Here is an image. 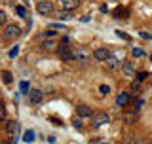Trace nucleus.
I'll list each match as a JSON object with an SVG mask.
<instances>
[{
    "mask_svg": "<svg viewBox=\"0 0 152 144\" xmlns=\"http://www.w3.org/2000/svg\"><path fill=\"white\" fill-rule=\"evenodd\" d=\"M57 55L63 61H74L76 59V51H72V47L69 46V42H63V44L57 47Z\"/></svg>",
    "mask_w": 152,
    "mask_h": 144,
    "instance_id": "nucleus-1",
    "label": "nucleus"
},
{
    "mask_svg": "<svg viewBox=\"0 0 152 144\" xmlns=\"http://www.w3.org/2000/svg\"><path fill=\"white\" fill-rule=\"evenodd\" d=\"M6 19H8V17H6V13H4L2 9H0V27H2V25H6Z\"/></svg>",
    "mask_w": 152,
    "mask_h": 144,
    "instance_id": "nucleus-25",
    "label": "nucleus"
},
{
    "mask_svg": "<svg viewBox=\"0 0 152 144\" xmlns=\"http://www.w3.org/2000/svg\"><path fill=\"white\" fill-rule=\"evenodd\" d=\"M70 15H72V12H66V9H59V12H57V17H59V19L70 17Z\"/></svg>",
    "mask_w": 152,
    "mask_h": 144,
    "instance_id": "nucleus-15",
    "label": "nucleus"
},
{
    "mask_svg": "<svg viewBox=\"0 0 152 144\" xmlns=\"http://www.w3.org/2000/svg\"><path fill=\"white\" fill-rule=\"evenodd\" d=\"M61 9H66V12H72L80 6V0H59Z\"/></svg>",
    "mask_w": 152,
    "mask_h": 144,
    "instance_id": "nucleus-8",
    "label": "nucleus"
},
{
    "mask_svg": "<svg viewBox=\"0 0 152 144\" xmlns=\"http://www.w3.org/2000/svg\"><path fill=\"white\" fill-rule=\"evenodd\" d=\"M137 118H139V112H137V110H131V112H126V114H124V121H126V123L137 121Z\"/></svg>",
    "mask_w": 152,
    "mask_h": 144,
    "instance_id": "nucleus-11",
    "label": "nucleus"
},
{
    "mask_svg": "<svg viewBox=\"0 0 152 144\" xmlns=\"http://www.w3.org/2000/svg\"><path fill=\"white\" fill-rule=\"evenodd\" d=\"M146 144H152V140H148V142H146Z\"/></svg>",
    "mask_w": 152,
    "mask_h": 144,
    "instance_id": "nucleus-31",
    "label": "nucleus"
},
{
    "mask_svg": "<svg viewBox=\"0 0 152 144\" xmlns=\"http://www.w3.org/2000/svg\"><path fill=\"white\" fill-rule=\"evenodd\" d=\"M135 59H141V57H145V49H141V47H133V53H131Z\"/></svg>",
    "mask_w": 152,
    "mask_h": 144,
    "instance_id": "nucleus-14",
    "label": "nucleus"
},
{
    "mask_svg": "<svg viewBox=\"0 0 152 144\" xmlns=\"http://www.w3.org/2000/svg\"><path fill=\"white\" fill-rule=\"evenodd\" d=\"M6 119V106H4V103H0V121H4Z\"/></svg>",
    "mask_w": 152,
    "mask_h": 144,
    "instance_id": "nucleus-19",
    "label": "nucleus"
},
{
    "mask_svg": "<svg viewBox=\"0 0 152 144\" xmlns=\"http://www.w3.org/2000/svg\"><path fill=\"white\" fill-rule=\"evenodd\" d=\"M108 114L107 112H95L93 116H91V125L93 127H101V125H104V123H108Z\"/></svg>",
    "mask_w": 152,
    "mask_h": 144,
    "instance_id": "nucleus-4",
    "label": "nucleus"
},
{
    "mask_svg": "<svg viewBox=\"0 0 152 144\" xmlns=\"http://www.w3.org/2000/svg\"><path fill=\"white\" fill-rule=\"evenodd\" d=\"M42 99H44V93L40 89H31L28 91V103L31 104H40Z\"/></svg>",
    "mask_w": 152,
    "mask_h": 144,
    "instance_id": "nucleus-6",
    "label": "nucleus"
},
{
    "mask_svg": "<svg viewBox=\"0 0 152 144\" xmlns=\"http://www.w3.org/2000/svg\"><path fill=\"white\" fill-rule=\"evenodd\" d=\"M139 36L142 38V40H152V34H148V32H145V31H141Z\"/></svg>",
    "mask_w": 152,
    "mask_h": 144,
    "instance_id": "nucleus-24",
    "label": "nucleus"
},
{
    "mask_svg": "<svg viewBox=\"0 0 152 144\" xmlns=\"http://www.w3.org/2000/svg\"><path fill=\"white\" fill-rule=\"evenodd\" d=\"M116 34H118V36H120V38H122V40H126V42H129V40H131V36H129V34H127V32H122V31H116Z\"/></svg>",
    "mask_w": 152,
    "mask_h": 144,
    "instance_id": "nucleus-18",
    "label": "nucleus"
},
{
    "mask_svg": "<svg viewBox=\"0 0 152 144\" xmlns=\"http://www.w3.org/2000/svg\"><path fill=\"white\" fill-rule=\"evenodd\" d=\"M146 142H148L146 138H137V140H135V144H146Z\"/></svg>",
    "mask_w": 152,
    "mask_h": 144,
    "instance_id": "nucleus-28",
    "label": "nucleus"
},
{
    "mask_svg": "<svg viewBox=\"0 0 152 144\" xmlns=\"http://www.w3.org/2000/svg\"><path fill=\"white\" fill-rule=\"evenodd\" d=\"M76 114H78V118H91L93 116L91 108L88 104H76Z\"/></svg>",
    "mask_w": 152,
    "mask_h": 144,
    "instance_id": "nucleus-7",
    "label": "nucleus"
},
{
    "mask_svg": "<svg viewBox=\"0 0 152 144\" xmlns=\"http://www.w3.org/2000/svg\"><path fill=\"white\" fill-rule=\"evenodd\" d=\"M101 12H103V13H107V12H108V8H107V4H103V6H101Z\"/></svg>",
    "mask_w": 152,
    "mask_h": 144,
    "instance_id": "nucleus-29",
    "label": "nucleus"
},
{
    "mask_svg": "<svg viewBox=\"0 0 152 144\" xmlns=\"http://www.w3.org/2000/svg\"><path fill=\"white\" fill-rule=\"evenodd\" d=\"M36 12L40 13V15H51V13H53V4H51L50 0H40V2L36 4Z\"/></svg>",
    "mask_w": 152,
    "mask_h": 144,
    "instance_id": "nucleus-2",
    "label": "nucleus"
},
{
    "mask_svg": "<svg viewBox=\"0 0 152 144\" xmlns=\"http://www.w3.org/2000/svg\"><path fill=\"white\" fill-rule=\"evenodd\" d=\"M146 78H148L146 72H137V74H135V81H139V84H141L142 80H146Z\"/></svg>",
    "mask_w": 152,
    "mask_h": 144,
    "instance_id": "nucleus-16",
    "label": "nucleus"
},
{
    "mask_svg": "<svg viewBox=\"0 0 152 144\" xmlns=\"http://www.w3.org/2000/svg\"><path fill=\"white\" fill-rule=\"evenodd\" d=\"M129 103H131V97H129V93H126V91H122V93L116 97V104H118V106H127Z\"/></svg>",
    "mask_w": 152,
    "mask_h": 144,
    "instance_id": "nucleus-10",
    "label": "nucleus"
},
{
    "mask_svg": "<svg viewBox=\"0 0 152 144\" xmlns=\"http://www.w3.org/2000/svg\"><path fill=\"white\" fill-rule=\"evenodd\" d=\"M72 125H74V129H82V119H80V118H74L72 119Z\"/></svg>",
    "mask_w": 152,
    "mask_h": 144,
    "instance_id": "nucleus-23",
    "label": "nucleus"
},
{
    "mask_svg": "<svg viewBox=\"0 0 152 144\" xmlns=\"http://www.w3.org/2000/svg\"><path fill=\"white\" fill-rule=\"evenodd\" d=\"M15 12H17L19 17H25L27 15V12H25V8H23V6H15Z\"/></svg>",
    "mask_w": 152,
    "mask_h": 144,
    "instance_id": "nucleus-21",
    "label": "nucleus"
},
{
    "mask_svg": "<svg viewBox=\"0 0 152 144\" xmlns=\"http://www.w3.org/2000/svg\"><path fill=\"white\" fill-rule=\"evenodd\" d=\"M99 144H108V142H99Z\"/></svg>",
    "mask_w": 152,
    "mask_h": 144,
    "instance_id": "nucleus-30",
    "label": "nucleus"
},
{
    "mask_svg": "<svg viewBox=\"0 0 152 144\" xmlns=\"http://www.w3.org/2000/svg\"><path fill=\"white\" fill-rule=\"evenodd\" d=\"M21 36V27L17 25H6L4 28V38H8V40H15V38Z\"/></svg>",
    "mask_w": 152,
    "mask_h": 144,
    "instance_id": "nucleus-3",
    "label": "nucleus"
},
{
    "mask_svg": "<svg viewBox=\"0 0 152 144\" xmlns=\"http://www.w3.org/2000/svg\"><path fill=\"white\" fill-rule=\"evenodd\" d=\"M19 89H21L23 93L28 95V81H21V84H19Z\"/></svg>",
    "mask_w": 152,
    "mask_h": 144,
    "instance_id": "nucleus-22",
    "label": "nucleus"
},
{
    "mask_svg": "<svg viewBox=\"0 0 152 144\" xmlns=\"http://www.w3.org/2000/svg\"><path fill=\"white\" fill-rule=\"evenodd\" d=\"M127 15H129V12H127V8H124V6H118L114 9V17H127Z\"/></svg>",
    "mask_w": 152,
    "mask_h": 144,
    "instance_id": "nucleus-13",
    "label": "nucleus"
},
{
    "mask_svg": "<svg viewBox=\"0 0 152 144\" xmlns=\"http://www.w3.org/2000/svg\"><path fill=\"white\" fill-rule=\"evenodd\" d=\"M122 70H124V74H126V76H135V74H137V70H135V66H133V63H124V65H122Z\"/></svg>",
    "mask_w": 152,
    "mask_h": 144,
    "instance_id": "nucleus-12",
    "label": "nucleus"
},
{
    "mask_svg": "<svg viewBox=\"0 0 152 144\" xmlns=\"http://www.w3.org/2000/svg\"><path fill=\"white\" fill-rule=\"evenodd\" d=\"M17 53H19V47L15 46V47H12V49H10V53H8V55H10V57H12V59H13V57H15Z\"/></svg>",
    "mask_w": 152,
    "mask_h": 144,
    "instance_id": "nucleus-26",
    "label": "nucleus"
},
{
    "mask_svg": "<svg viewBox=\"0 0 152 144\" xmlns=\"http://www.w3.org/2000/svg\"><path fill=\"white\" fill-rule=\"evenodd\" d=\"M93 57H95L97 61H108V59L112 57V53H110L108 49H104V47H99V49L93 51Z\"/></svg>",
    "mask_w": 152,
    "mask_h": 144,
    "instance_id": "nucleus-9",
    "label": "nucleus"
},
{
    "mask_svg": "<svg viewBox=\"0 0 152 144\" xmlns=\"http://www.w3.org/2000/svg\"><path fill=\"white\" fill-rule=\"evenodd\" d=\"M2 80H4V84H12V74H10L8 70H4L2 72Z\"/></svg>",
    "mask_w": 152,
    "mask_h": 144,
    "instance_id": "nucleus-17",
    "label": "nucleus"
},
{
    "mask_svg": "<svg viewBox=\"0 0 152 144\" xmlns=\"http://www.w3.org/2000/svg\"><path fill=\"white\" fill-rule=\"evenodd\" d=\"M17 131H19V123L15 121V119L8 121V125H6V135H8V138H10L12 142H15V135H17Z\"/></svg>",
    "mask_w": 152,
    "mask_h": 144,
    "instance_id": "nucleus-5",
    "label": "nucleus"
},
{
    "mask_svg": "<svg viewBox=\"0 0 152 144\" xmlns=\"http://www.w3.org/2000/svg\"><path fill=\"white\" fill-rule=\"evenodd\" d=\"M99 91H101L103 95H108V93H110V87H108V85H101V87H99Z\"/></svg>",
    "mask_w": 152,
    "mask_h": 144,
    "instance_id": "nucleus-27",
    "label": "nucleus"
},
{
    "mask_svg": "<svg viewBox=\"0 0 152 144\" xmlns=\"http://www.w3.org/2000/svg\"><path fill=\"white\" fill-rule=\"evenodd\" d=\"M23 138H25V142H32V140H34V133H32V131H27Z\"/></svg>",
    "mask_w": 152,
    "mask_h": 144,
    "instance_id": "nucleus-20",
    "label": "nucleus"
}]
</instances>
